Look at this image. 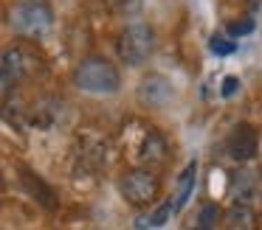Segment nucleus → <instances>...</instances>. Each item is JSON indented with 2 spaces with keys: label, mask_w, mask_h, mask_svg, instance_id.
Wrapping results in <instances>:
<instances>
[{
  "label": "nucleus",
  "mask_w": 262,
  "mask_h": 230,
  "mask_svg": "<svg viewBox=\"0 0 262 230\" xmlns=\"http://www.w3.org/2000/svg\"><path fill=\"white\" fill-rule=\"evenodd\" d=\"M158 194V177L149 171H130L121 180V196L130 205H147Z\"/></svg>",
  "instance_id": "obj_4"
},
{
  "label": "nucleus",
  "mask_w": 262,
  "mask_h": 230,
  "mask_svg": "<svg viewBox=\"0 0 262 230\" xmlns=\"http://www.w3.org/2000/svg\"><path fill=\"white\" fill-rule=\"evenodd\" d=\"M23 180L29 183V191H31V194H34V196H40V202H46L48 208H54V205H57V199H54V194H48V191L42 188V185H46L42 180L31 177V174H23Z\"/></svg>",
  "instance_id": "obj_11"
},
{
  "label": "nucleus",
  "mask_w": 262,
  "mask_h": 230,
  "mask_svg": "<svg viewBox=\"0 0 262 230\" xmlns=\"http://www.w3.org/2000/svg\"><path fill=\"white\" fill-rule=\"evenodd\" d=\"M152 50V31L147 25H130L124 28V34L119 37V54L124 62L130 65H138L144 62Z\"/></svg>",
  "instance_id": "obj_3"
},
{
  "label": "nucleus",
  "mask_w": 262,
  "mask_h": 230,
  "mask_svg": "<svg viewBox=\"0 0 262 230\" xmlns=\"http://www.w3.org/2000/svg\"><path fill=\"white\" fill-rule=\"evenodd\" d=\"M76 84L88 93H99V95H110L119 90V70L113 67V62L107 59H85L76 70Z\"/></svg>",
  "instance_id": "obj_1"
},
{
  "label": "nucleus",
  "mask_w": 262,
  "mask_h": 230,
  "mask_svg": "<svg viewBox=\"0 0 262 230\" xmlns=\"http://www.w3.org/2000/svg\"><path fill=\"white\" fill-rule=\"evenodd\" d=\"M9 20H12V28L20 34H46L54 22V14L42 3H23L17 9H12Z\"/></svg>",
  "instance_id": "obj_2"
},
{
  "label": "nucleus",
  "mask_w": 262,
  "mask_h": 230,
  "mask_svg": "<svg viewBox=\"0 0 262 230\" xmlns=\"http://www.w3.org/2000/svg\"><path fill=\"white\" fill-rule=\"evenodd\" d=\"M223 227L226 230H256V213L245 202H237V205H231L226 211Z\"/></svg>",
  "instance_id": "obj_7"
},
{
  "label": "nucleus",
  "mask_w": 262,
  "mask_h": 230,
  "mask_svg": "<svg viewBox=\"0 0 262 230\" xmlns=\"http://www.w3.org/2000/svg\"><path fill=\"white\" fill-rule=\"evenodd\" d=\"M172 213H175V205H172V199H166L164 205L161 208H155V213H149V216H141L138 219V227H161V224H166V219L172 216Z\"/></svg>",
  "instance_id": "obj_10"
},
{
  "label": "nucleus",
  "mask_w": 262,
  "mask_h": 230,
  "mask_svg": "<svg viewBox=\"0 0 262 230\" xmlns=\"http://www.w3.org/2000/svg\"><path fill=\"white\" fill-rule=\"evenodd\" d=\"M237 90H239V82H237V79H226V82H223V95H226V98H231Z\"/></svg>",
  "instance_id": "obj_13"
},
{
  "label": "nucleus",
  "mask_w": 262,
  "mask_h": 230,
  "mask_svg": "<svg viewBox=\"0 0 262 230\" xmlns=\"http://www.w3.org/2000/svg\"><path fill=\"white\" fill-rule=\"evenodd\" d=\"M194 180H198V163H189V166L181 171L178 185H175V196H172L175 211H181V208L189 202V196H192V191H194Z\"/></svg>",
  "instance_id": "obj_8"
},
{
  "label": "nucleus",
  "mask_w": 262,
  "mask_h": 230,
  "mask_svg": "<svg viewBox=\"0 0 262 230\" xmlns=\"http://www.w3.org/2000/svg\"><path fill=\"white\" fill-rule=\"evenodd\" d=\"M211 54H214V56H228V54H234V50H237V48H234V42H231V39H226V37H211Z\"/></svg>",
  "instance_id": "obj_12"
},
{
  "label": "nucleus",
  "mask_w": 262,
  "mask_h": 230,
  "mask_svg": "<svg viewBox=\"0 0 262 230\" xmlns=\"http://www.w3.org/2000/svg\"><path fill=\"white\" fill-rule=\"evenodd\" d=\"M20 73H23V59H20V50L9 48L3 54V87H12V82H17Z\"/></svg>",
  "instance_id": "obj_9"
},
{
  "label": "nucleus",
  "mask_w": 262,
  "mask_h": 230,
  "mask_svg": "<svg viewBox=\"0 0 262 230\" xmlns=\"http://www.w3.org/2000/svg\"><path fill=\"white\" fill-rule=\"evenodd\" d=\"M138 95H141L149 107H164V104H169V101H172L175 90H172V84L166 82L164 76H149V79H144V82H141Z\"/></svg>",
  "instance_id": "obj_6"
},
{
  "label": "nucleus",
  "mask_w": 262,
  "mask_h": 230,
  "mask_svg": "<svg viewBox=\"0 0 262 230\" xmlns=\"http://www.w3.org/2000/svg\"><path fill=\"white\" fill-rule=\"evenodd\" d=\"M198 230H211V227H198Z\"/></svg>",
  "instance_id": "obj_15"
},
{
  "label": "nucleus",
  "mask_w": 262,
  "mask_h": 230,
  "mask_svg": "<svg viewBox=\"0 0 262 230\" xmlns=\"http://www.w3.org/2000/svg\"><path fill=\"white\" fill-rule=\"evenodd\" d=\"M251 28H254V22L243 20V22H234L231 25V34H251Z\"/></svg>",
  "instance_id": "obj_14"
},
{
  "label": "nucleus",
  "mask_w": 262,
  "mask_h": 230,
  "mask_svg": "<svg viewBox=\"0 0 262 230\" xmlns=\"http://www.w3.org/2000/svg\"><path fill=\"white\" fill-rule=\"evenodd\" d=\"M228 155H231L234 160H251V157L256 155V132H254V126L243 123V126H237L231 135H228Z\"/></svg>",
  "instance_id": "obj_5"
}]
</instances>
